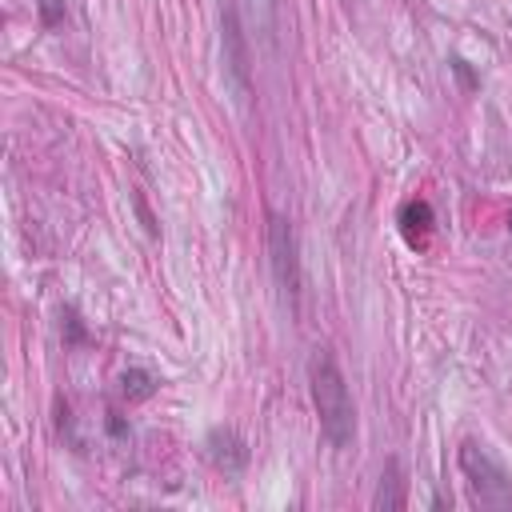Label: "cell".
<instances>
[{"mask_svg":"<svg viewBox=\"0 0 512 512\" xmlns=\"http://www.w3.org/2000/svg\"><path fill=\"white\" fill-rule=\"evenodd\" d=\"M308 384H312V404H316L324 440L332 448H348L356 440V404L344 384V372L336 368L332 356H316L308 364Z\"/></svg>","mask_w":512,"mask_h":512,"instance_id":"obj_1","label":"cell"},{"mask_svg":"<svg viewBox=\"0 0 512 512\" xmlns=\"http://www.w3.org/2000/svg\"><path fill=\"white\" fill-rule=\"evenodd\" d=\"M456 464H460V472H464V480L472 488V500L480 508H492V512L512 508V476H508V468L484 444H476V440L460 444Z\"/></svg>","mask_w":512,"mask_h":512,"instance_id":"obj_2","label":"cell"},{"mask_svg":"<svg viewBox=\"0 0 512 512\" xmlns=\"http://www.w3.org/2000/svg\"><path fill=\"white\" fill-rule=\"evenodd\" d=\"M220 72H224V88L232 104L244 112L252 100V56H248V36H244L236 4L220 8Z\"/></svg>","mask_w":512,"mask_h":512,"instance_id":"obj_3","label":"cell"},{"mask_svg":"<svg viewBox=\"0 0 512 512\" xmlns=\"http://www.w3.org/2000/svg\"><path fill=\"white\" fill-rule=\"evenodd\" d=\"M268 268H272L280 300L288 304V312H296L300 308V248H296L292 220L280 212H268Z\"/></svg>","mask_w":512,"mask_h":512,"instance_id":"obj_4","label":"cell"},{"mask_svg":"<svg viewBox=\"0 0 512 512\" xmlns=\"http://www.w3.org/2000/svg\"><path fill=\"white\" fill-rule=\"evenodd\" d=\"M204 452H208L212 468H220L224 476H236L248 464V448H244V440L232 428H212L208 440H204Z\"/></svg>","mask_w":512,"mask_h":512,"instance_id":"obj_5","label":"cell"},{"mask_svg":"<svg viewBox=\"0 0 512 512\" xmlns=\"http://www.w3.org/2000/svg\"><path fill=\"white\" fill-rule=\"evenodd\" d=\"M372 504L384 508V512H396V508L408 504V496H404V476H400V464H396V460L384 464V476H380V488H376V500H372Z\"/></svg>","mask_w":512,"mask_h":512,"instance_id":"obj_6","label":"cell"},{"mask_svg":"<svg viewBox=\"0 0 512 512\" xmlns=\"http://www.w3.org/2000/svg\"><path fill=\"white\" fill-rule=\"evenodd\" d=\"M400 228H404V236H408L412 244H424V236H428V228H432V208H428V200H404V204H400Z\"/></svg>","mask_w":512,"mask_h":512,"instance_id":"obj_7","label":"cell"},{"mask_svg":"<svg viewBox=\"0 0 512 512\" xmlns=\"http://www.w3.org/2000/svg\"><path fill=\"white\" fill-rule=\"evenodd\" d=\"M244 4H248V20H252L256 36L268 48H276V0H244Z\"/></svg>","mask_w":512,"mask_h":512,"instance_id":"obj_8","label":"cell"},{"mask_svg":"<svg viewBox=\"0 0 512 512\" xmlns=\"http://www.w3.org/2000/svg\"><path fill=\"white\" fill-rule=\"evenodd\" d=\"M120 380H124V392H128L132 400H148V396L156 392V376L144 372V368H128Z\"/></svg>","mask_w":512,"mask_h":512,"instance_id":"obj_9","label":"cell"},{"mask_svg":"<svg viewBox=\"0 0 512 512\" xmlns=\"http://www.w3.org/2000/svg\"><path fill=\"white\" fill-rule=\"evenodd\" d=\"M60 20H64V0H40V24L56 28Z\"/></svg>","mask_w":512,"mask_h":512,"instance_id":"obj_10","label":"cell"},{"mask_svg":"<svg viewBox=\"0 0 512 512\" xmlns=\"http://www.w3.org/2000/svg\"><path fill=\"white\" fill-rule=\"evenodd\" d=\"M508 232H512V212H508Z\"/></svg>","mask_w":512,"mask_h":512,"instance_id":"obj_11","label":"cell"}]
</instances>
